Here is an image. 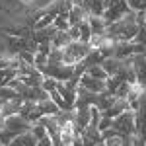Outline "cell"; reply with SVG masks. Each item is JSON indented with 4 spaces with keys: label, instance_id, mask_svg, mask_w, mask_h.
<instances>
[{
    "label": "cell",
    "instance_id": "obj_28",
    "mask_svg": "<svg viewBox=\"0 0 146 146\" xmlns=\"http://www.w3.org/2000/svg\"><path fill=\"white\" fill-rule=\"evenodd\" d=\"M68 35H70L72 41H80V27L78 25H70L68 27Z\"/></svg>",
    "mask_w": 146,
    "mask_h": 146
},
{
    "label": "cell",
    "instance_id": "obj_34",
    "mask_svg": "<svg viewBox=\"0 0 146 146\" xmlns=\"http://www.w3.org/2000/svg\"><path fill=\"white\" fill-rule=\"evenodd\" d=\"M0 146H4V144H2V142H0Z\"/></svg>",
    "mask_w": 146,
    "mask_h": 146
},
{
    "label": "cell",
    "instance_id": "obj_10",
    "mask_svg": "<svg viewBox=\"0 0 146 146\" xmlns=\"http://www.w3.org/2000/svg\"><path fill=\"white\" fill-rule=\"evenodd\" d=\"M56 33V27L55 25H49V27H43V29H33V39L37 45H41V43H51L53 41V37Z\"/></svg>",
    "mask_w": 146,
    "mask_h": 146
},
{
    "label": "cell",
    "instance_id": "obj_31",
    "mask_svg": "<svg viewBox=\"0 0 146 146\" xmlns=\"http://www.w3.org/2000/svg\"><path fill=\"white\" fill-rule=\"evenodd\" d=\"M121 146H133V136L123 135V142H121Z\"/></svg>",
    "mask_w": 146,
    "mask_h": 146
},
{
    "label": "cell",
    "instance_id": "obj_4",
    "mask_svg": "<svg viewBox=\"0 0 146 146\" xmlns=\"http://www.w3.org/2000/svg\"><path fill=\"white\" fill-rule=\"evenodd\" d=\"M113 129L121 135H129L133 136L135 135V111L127 109L125 113H121L119 117L113 119Z\"/></svg>",
    "mask_w": 146,
    "mask_h": 146
},
{
    "label": "cell",
    "instance_id": "obj_23",
    "mask_svg": "<svg viewBox=\"0 0 146 146\" xmlns=\"http://www.w3.org/2000/svg\"><path fill=\"white\" fill-rule=\"evenodd\" d=\"M47 64H49V56L43 55V53H35V62H33V66L37 68L39 72H41V70H43Z\"/></svg>",
    "mask_w": 146,
    "mask_h": 146
},
{
    "label": "cell",
    "instance_id": "obj_6",
    "mask_svg": "<svg viewBox=\"0 0 146 146\" xmlns=\"http://www.w3.org/2000/svg\"><path fill=\"white\" fill-rule=\"evenodd\" d=\"M0 33L8 37H20V39H31L33 37V27L27 23H16V25H6L0 27Z\"/></svg>",
    "mask_w": 146,
    "mask_h": 146
},
{
    "label": "cell",
    "instance_id": "obj_3",
    "mask_svg": "<svg viewBox=\"0 0 146 146\" xmlns=\"http://www.w3.org/2000/svg\"><path fill=\"white\" fill-rule=\"evenodd\" d=\"M129 12H133L129 8V4H127L125 0H117L115 4H111L109 8L103 10V16H101V18H103V22L109 25V23H115V22H119V20H123Z\"/></svg>",
    "mask_w": 146,
    "mask_h": 146
},
{
    "label": "cell",
    "instance_id": "obj_14",
    "mask_svg": "<svg viewBox=\"0 0 146 146\" xmlns=\"http://www.w3.org/2000/svg\"><path fill=\"white\" fill-rule=\"evenodd\" d=\"M70 43H72V39H70L68 31H58V29H56V33H55V37H53V41H51L53 49H64V47L70 45Z\"/></svg>",
    "mask_w": 146,
    "mask_h": 146
},
{
    "label": "cell",
    "instance_id": "obj_16",
    "mask_svg": "<svg viewBox=\"0 0 146 146\" xmlns=\"http://www.w3.org/2000/svg\"><path fill=\"white\" fill-rule=\"evenodd\" d=\"M103 60H105V58L101 56L100 51H98V49H92L90 53H88V56H86V58L82 60V64L88 68V66H94V64H101Z\"/></svg>",
    "mask_w": 146,
    "mask_h": 146
},
{
    "label": "cell",
    "instance_id": "obj_30",
    "mask_svg": "<svg viewBox=\"0 0 146 146\" xmlns=\"http://www.w3.org/2000/svg\"><path fill=\"white\" fill-rule=\"evenodd\" d=\"M37 146H53V140H51V136H45V138L37 140Z\"/></svg>",
    "mask_w": 146,
    "mask_h": 146
},
{
    "label": "cell",
    "instance_id": "obj_7",
    "mask_svg": "<svg viewBox=\"0 0 146 146\" xmlns=\"http://www.w3.org/2000/svg\"><path fill=\"white\" fill-rule=\"evenodd\" d=\"M78 86H82L84 90H88V92H94V94H101V92H105V80L92 78L90 74L84 72L78 80Z\"/></svg>",
    "mask_w": 146,
    "mask_h": 146
},
{
    "label": "cell",
    "instance_id": "obj_13",
    "mask_svg": "<svg viewBox=\"0 0 146 146\" xmlns=\"http://www.w3.org/2000/svg\"><path fill=\"white\" fill-rule=\"evenodd\" d=\"M101 66L107 72V76H113V74H117V72L125 66V60H121V58H105V60L101 62Z\"/></svg>",
    "mask_w": 146,
    "mask_h": 146
},
{
    "label": "cell",
    "instance_id": "obj_20",
    "mask_svg": "<svg viewBox=\"0 0 146 146\" xmlns=\"http://www.w3.org/2000/svg\"><path fill=\"white\" fill-rule=\"evenodd\" d=\"M22 96L18 94L16 90H12L10 86H4V88H0V100L4 101H12V100H20Z\"/></svg>",
    "mask_w": 146,
    "mask_h": 146
},
{
    "label": "cell",
    "instance_id": "obj_5",
    "mask_svg": "<svg viewBox=\"0 0 146 146\" xmlns=\"http://www.w3.org/2000/svg\"><path fill=\"white\" fill-rule=\"evenodd\" d=\"M31 127H33V125L29 123L25 117H22V115H12V117H8V119L4 121V129H8V131H12V133H16V135L29 133Z\"/></svg>",
    "mask_w": 146,
    "mask_h": 146
},
{
    "label": "cell",
    "instance_id": "obj_35",
    "mask_svg": "<svg viewBox=\"0 0 146 146\" xmlns=\"http://www.w3.org/2000/svg\"><path fill=\"white\" fill-rule=\"evenodd\" d=\"M144 56H146V53H144Z\"/></svg>",
    "mask_w": 146,
    "mask_h": 146
},
{
    "label": "cell",
    "instance_id": "obj_33",
    "mask_svg": "<svg viewBox=\"0 0 146 146\" xmlns=\"http://www.w3.org/2000/svg\"><path fill=\"white\" fill-rule=\"evenodd\" d=\"M96 146H105V142H103V140H101V142H98V144Z\"/></svg>",
    "mask_w": 146,
    "mask_h": 146
},
{
    "label": "cell",
    "instance_id": "obj_8",
    "mask_svg": "<svg viewBox=\"0 0 146 146\" xmlns=\"http://www.w3.org/2000/svg\"><path fill=\"white\" fill-rule=\"evenodd\" d=\"M86 18H88V22H90L92 37H103V35L107 33V23L103 22L101 16H92V14H88Z\"/></svg>",
    "mask_w": 146,
    "mask_h": 146
},
{
    "label": "cell",
    "instance_id": "obj_29",
    "mask_svg": "<svg viewBox=\"0 0 146 146\" xmlns=\"http://www.w3.org/2000/svg\"><path fill=\"white\" fill-rule=\"evenodd\" d=\"M8 146H25V140H23V135H18L14 140H12Z\"/></svg>",
    "mask_w": 146,
    "mask_h": 146
},
{
    "label": "cell",
    "instance_id": "obj_24",
    "mask_svg": "<svg viewBox=\"0 0 146 146\" xmlns=\"http://www.w3.org/2000/svg\"><path fill=\"white\" fill-rule=\"evenodd\" d=\"M56 84H58V80L45 76V78H43V84H41V88H43L45 92H53V90H56Z\"/></svg>",
    "mask_w": 146,
    "mask_h": 146
},
{
    "label": "cell",
    "instance_id": "obj_1",
    "mask_svg": "<svg viewBox=\"0 0 146 146\" xmlns=\"http://www.w3.org/2000/svg\"><path fill=\"white\" fill-rule=\"evenodd\" d=\"M92 51L90 43H82V41H72L70 45H66L62 49V53H64V58H62V62L64 64H70V66H76L78 62H82L88 53Z\"/></svg>",
    "mask_w": 146,
    "mask_h": 146
},
{
    "label": "cell",
    "instance_id": "obj_17",
    "mask_svg": "<svg viewBox=\"0 0 146 146\" xmlns=\"http://www.w3.org/2000/svg\"><path fill=\"white\" fill-rule=\"evenodd\" d=\"M58 31H68V27H70V22H68V12L66 10H60V14L56 16V20L53 22Z\"/></svg>",
    "mask_w": 146,
    "mask_h": 146
},
{
    "label": "cell",
    "instance_id": "obj_19",
    "mask_svg": "<svg viewBox=\"0 0 146 146\" xmlns=\"http://www.w3.org/2000/svg\"><path fill=\"white\" fill-rule=\"evenodd\" d=\"M86 74H90L92 78H98V80H107V72L103 70L101 64H94V66L86 68Z\"/></svg>",
    "mask_w": 146,
    "mask_h": 146
},
{
    "label": "cell",
    "instance_id": "obj_21",
    "mask_svg": "<svg viewBox=\"0 0 146 146\" xmlns=\"http://www.w3.org/2000/svg\"><path fill=\"white\" fill-rule=\"evenodd\" d=\"M62 58H64L62 49H53V51L49 53V62H51V64H64Z\"/></svg>",
    "mask_w": 146,
    "mask_h": 146
},
{
    "label": "cell",
    "instance_id": "obj_11",
    "mask_svg": "<svg viewBox=\"0 0 146 146\" xmlns=\"http://www.w3.org/2000/svg\"><path fill=\"white\" fill-rule=\"evenodd\" d=\"M129 109V101L127 98H117V100L113 101V105L107 109V111H103L101 115H105V117H109V119H115V117H119L121 113H125Z\"/></svg>",
    "mask_w": 146,
    "mask_h": 146
},
{
    "label": "cell",
    "instance_id": "obj_22",
    "mask_svg": "<svg viewBox=\"0 0 146 146\" xmlns=\"http://www.w3.org/2000/svg\"><path fill=\"white\" fill-rule=\"evenodd\" d=\"M31 135L37 138V140H41V138H45V136H49V133H47V129L43 127L41 123H35L33 127H31V131H29Z\"/></svg>",
    "mask_w": 146,
    "mask_h": 146
},
{
    "label": "cell",
    "instance_id": "obj_18",
    "mask_svg": "<svg viewBox=\"0 0 146 146\" xmlns=\"http://www.w3.org/2000/svg\"><path fill=\"white\" fill-rule=\"evenodd\" d=\"M80 41L82 43H90L92 39V29H90V22H88V18H84L82 22H80Z\"/></svg>",
    "mask_w": 146,
    "mask_h": 146
},
{
    "label": "cell",
    "instance_id": "obj_25",
    "mask_svg": "<svg viewBox=\"0 0 146 146\" xmlns=\"http://www.w3.org/2000/svg\"><path fill=\"white\" fill-rule=\"evenodd\" d=\"M111 127H113V119H109V117H105V115H101L100 125H98V131H100V133H103L105 129H111Z\"/></svg>",
    "mask_w": 146,
    "mask_h": 146
},
{
    "label": "cell",
    "instance_id": "obj_27",
    "mask_svg": "<svg viewBox=\"0 0 146 146\" xmlns=\"http://www.w3.org/2000/svg\"><path fill=\"white\" fill-rule=\"evenodd\" d=\"M105 146H121L123 142V135H115V136H109V138H103Z\"/></svg>",
    "mask_w": 146,
    "mask_h": 146
},
{
    "label": "cell",
    "instance_id": "obj_26",
    "mask_svg": "<svg viewBox=\"0 0 146 146\" xmlns=\"http://www.w3.org/2000/svg\"><path fill=\"white\" fill-rule=\"evenodd\" d=\"M129 90H131V84H129V82H123V84L115 90V98H127Z\"/></svg>",
    "mask_w": 146,
    "mask_h": 146
},
{
    "label": "cell",
    "instance_id": "obj_2",
    "mask_svg": "<svg viewBox=\"0 0 146 146\" xmlns=\"http://www.w3.org/2000/svg\"><path fill=\"white\" fill-rule=\"evenodd\" d=\"M74 70L76 66H70V64H47L41 74L43 76H49V78H55L58 82H68L70 78H74Z\"/></svg>",
    "mask_w": 146,
    "mask_h": 146
},
{
    "label": "cell",
    "instance_id": "obj_15",
    "mask_svg": "<svg viewBox=\"0 0 146 146\" xmlns=\"http://www.w3.org/2000/svg\"><path fill=\"white\" fill-rule=\"evenodd\" d=\"M86 16H88V14L82 10L80 6L74 4V6H72V10L68 12V22H70V25H80V22H82Z\"/></svg>",
    "mask_w": 146,
    "mask_h": 146
},
{
    "label": "cell",
    "instance_id": "obj_9",
    "mask_svg": "<svg viewBox=\"0 0 146 146\" xmlns=\"http://www.w3.org/2000/svg\"><path fill=\"white\" fill-rule=\"evenodd\" d=\"M56 92L74 107V101H76V86L72 82H58L56 84Z\"/></svg>",
    "mask_w": 146,
    "mask_h": 146
},
{
    "label": "cell",
    "instance_id": "obj_32",
    "mask_svg": "<svg viewBox=\"0 0 146 146\" xmlns=\"http://www.w3.org/2000/svg\"><path fill=\"white\" fill-rule=\"evenodd\" d=\"M20 2H22V4H25V6H31L35 0H20Z\"/></svg>",
    "mask_w": 146,
    "mask_h": 146
},
{
    "label": "cell",
    "instance_id": "obj_12",
    "mask_svg": "<svg viewBox=\"0 0 146 146\" xmlns=\"http://www.w3.org/2000/svg\"><path fill=\"white\" fill-rule=\"evenodd\" d=\"M37 109H39V113L43 115V117H55V115H58L60 113V109H58V105H56L55 101L51 100V96H49V100H43L37 103Z\"/></svg>",
    "mask_w": 146,
    "mask_h": 146
}]
</instances>
